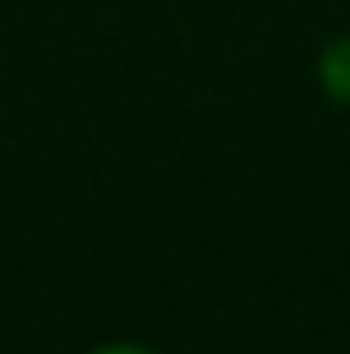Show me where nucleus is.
<instances>
[{
	"label": "nucleus",
	"instance_id": "nucleus-1",
	"mask_svg": "<svg viewBox=\"0 0 350 354\" xmlns=\"http://www.w3.org/2000/svg\"><path fill=\"white\" fill-rule=\"evenodd\" d=\"M315 72H320L324 97L350 108V36H335V41H324V52H320Z\"/></svg>",
	"mask_w": 350,
	"mask_h": 354
},
{
	"label": "nucleus",
	"instance_id": "nucleus-2",
	"mask_svg": "<svg viewBox=\"0 0 350 354\" xmlns=\"http://www.w3.org/2000/svg\"><path fill=\"white\" fill-rule=\"evenodd\" d=\"M88 354H155V349H139V344H103V349H88Z\"/></svg>",
	"mask_w": 350,
	"mask_h": 354
}]
</instances>
